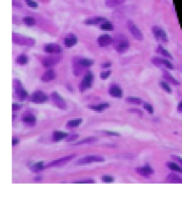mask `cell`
I'll list each match as a JSON object with an SVG mask.
<instances>
[{
    "instance_id": "cell-40",
    "label": "cell",
    "mask_w": 182,
    "mask_h": 198,
    "mask_svg": "<svg viewBox=\"0 0 182 198\" xmlns=\"http://www.w3.org/2000/svg\"><path fill=\"white\" fill-rule=\"evenodd\" d=\"M110 74H111V71H110V70L103 71V72L101 73V78L102 80H106V79L108 78V77L110 76Z\"/></svg>"
},
{
    "instance_id": "cell-49",
    "label": "cell",
    "mask_w": 182,
    "mask_h": 198,
    "mask_svg": "<svg viewBox=\"0 0 182 198\" xmlns=\"http://www.w3.org/2000/svg\"><path fill=\"white\" fill-rule=\"evenodd\" d=\"M178 111L182 113V101L179 103V105H178Z\"/></svg>"
},
{
    "instance_id": "cell-46",
    "label": "cell",
    "mask_w": 182,
    "mask_h": 198,
    "mask_svg": "<svg viewBox=\"0 0 182 198\" xmlns=\"http://www.w3.org/2000/svg\"><path fill=\"white\" fill-rule=\"evenodd\" d=\"M19 142H20V140H19L18 138L14 137V138L12 139V146H16V145H18Z\"/></svg>"
},
{
    "instance_id": "cell-39",
    "label": "cell",
    "mask_w": 182,
    "mask_h": 198,
    "mask_svg": "<svg viewBox=\"0 0 182 198\" xmlns=\"http://www.w3.org/2000/svg\"><path fill=\"white\" fill-rule=\"evenodd\" d=\"M143 107H144V108L148 111L149 114H153L154 113V108H153V107L151 104H149L148 102H144L143 103Z\"/></svg>"
},
{
    "instance_id": "cell-47",
    "label": "cell",
    "mask_w": 182,
    "mask_h": 198,
    "mask_svg": "<svg viewBox=\"0 0 182 198\" xmlns=\"http://www.w3.org/2000/svg\"><path fill=\"white\" fill-rule=\"evenodd\" d=\"M172 157H173L175 160H177V161H178V162H179V163H180V164L182 165V158L181 157H180V156H178V155H172Z\"/></svg>"
},
{
    "instance_id": "cell-19",
    "label": "cell",
    "mask_w": 182,
    "mask_h": 198,
    "mask_svg": "<svg viewBox=\"0 0 182 198\" xmlns=\"http://www.w3.org/2000/svg\"><path fill=\"white\" fill-rule=\"evenodd\" d=\"M107 20L103 17H92V18H90L88 20H86L84 22V23L86 25H97V24H101L106 22Z\"/></svg>"
},
{
    "instance_id": "cell-20",
    "label": "cell",
    "mask_w": 182,
    "mask_h": 198,
    "mask_svg": "<svg viewBox=\"0 0 182 198\" xmlns=\"http://www.w3.org/2000/svg\"><path fill=\"white\" fill-rule=\"evenodd\" d=\"M68 135V134L67 132L60 131H55L53 133V140L54 141H60V140H63V139H67Z\"/></svg>"
},
{
    "instance_id": "cell-6",
    "label": "cell",
    "mask_w": 182,
    "mask_h": 198,
    "mask_svg": "<svg viewBox=\"0 0 182 198\" xmlns=\"http://www.w3.org/2000/svg\"><path fill=\"white\" fill-rule=\"evenodd\" d=\"M127 26H128V29H129L131 34L132 35V36H133L135 39L139 40V41L143 40V38H144L143 34H142V32L139 30V29L137 27L136 24L133 23L132 21H129V22H127Z\"/></svg>"
},
{
    "instance_id": "cell-37",
    "label": "cell",
    "mask_w": 182,
    "mask_h": 198,
    "mask_svg": "<svg viewBox=\"0 0 182 198\" xmlns=\"http://www.w3.org/2000/svg\"><path fill=\"white\" fill-rule=\"evenodd\" d=\"M152 62L155 66H157V67H162L163 66V59L157 58V57H155V58L152 59Z\"/></svg>"
},
{
    "instance_id": "cell-12",
    "label": "cell",
    "mask_w": 182,
    "mask_h": 198,
    "mask_svg": "<svg viewBox=\"0 0 182 198\" xmlns=\"http://www.w3.org/2000/svg\"><path fill=\"white\" fill-rule=\"evenodd\" d=\"M60 57H55V56H52V57H46L42 60V64L44 67L46 68H50L54 66L55 64H57L60 61Z\"/></svg>"
},
{
    "instance_id": "cell-26",
    "label": "cell",
    "mask_w": 182,
    "mask_h": 198,
    "mask_svg": "<svg viewBox=\"0 0 182 198\" xmlns=\"http://www.w3.org/2000/svg\"><path fill=\"white\" fill-rule=\"evenodd\" d=\"M125 101H126L127 102L131 103V104H135V105H142V104L144 103V101H143L142 99L138 98V97H133V96L127 97Z\"/></svg>"
},
{
    "instance_id": "cell-43",
    "label": "cell",
    "mask_w": 182,
    "mask_h": 198,
    "mask_svg": "<svg viewBox=\"0 0 182 198\" xmlns=\"http://www.w3.org/2000/svg\"><path fill=\"white\" fill-rule=\"evenodd\" d=\"M103 132H104L106 135H109V136H119V133H118V132H115V131H103Z\"/></svg>"
},
{
    "instance_id": "cell-8",
    "label": "cell",
    "mask_w": 182,
    "mask_h": 198,
    "mask_svg": "<svg viewBox=\"0 0 182 198\" xmlns=\"http://www.w3.org/2000/svg\"><path fill=\"white\" fill-rule=\"evenodd\" d=\"M152 31H153V34L155 36V37L158 41L163 42V43H167L168 42L167 34H166V32L162 28H160L158 26H155V27H153Z\"/></svg>"
},
{
    "instance_id": "cell-34",
    "label": "cell",
    "mask_w": 182,
    "mask_h": 198,
    "mask_svg": "<svg viewBox=\"0 0 182 198\" xmlns=\"http://www.w3.org/2000/svg\"><path fill=\"white\" fill-rule=\"evenodd\" d=\"M23 22L26 24L27 26H34L36 24V20L33 17L30 16H26L23 18Z\"/></svg>"
},
{
    "instance_id": "cell-45",
    "label": "cell",
    "mask_w": 182,
    "mask_h": 198,
    "mask_svg": "<svg viewBox=\"0 0 182 198\" xmlns=\"http://www.w3.org/2000/svg\"><path fill=\"white\" fill-rule=\"evenodd\" d=\"M19 109H21V105L20 104H17V103H13L12 104V110L13 111H17Z\"/></svg>"
},
{
    "instance_id": "cell-18",
    "label": "cell",
    "mask_w": 182,
    "mask_h": 198,
    "mask_svg": "<svg viewBox=\"0 0 182 198\" xmlns=\"http://www.w3.org/2000/svg\"><path fill=\"white\" fill-rule=\"evenodd\" d=\"M54 78H55V72L53 70H46L41 77V80L43 82L53 81L54 80Z\"/></svg>"
},
{
    "instance_id": "cell-9",
    "label": "cell",
    "mask_w": 182,
    "mask_h": 198,
    "mask_svg": "<svg viewBox=\"0 0 182 198\" xmlns=\"http://www.w3.org/2000/svg\"><path fill=\"white\" fill-rule=\"evenodd\" d=\"M130 47L129 41H127L125 38H119L118 40H116V42L115 43V50L120 53H125Z\"/></svg>"
},
{
    "instance_id": "cell-3",
    "label": "cell",
    "mask_w": 182,
    "mask_h": 198,
    "mask_svg": "<svg viewBox=\"0 0 182 198\" xmlns=\"http://www.w3.org/2000/svg\"><path fill=\"white\" fill-rule=\"evenodd\" d=\"M75 157H76V155H75V154L69 155H67V156H64V157H61V158H59V159L52 161L51 163H49L46 165V167H56V166L65 165V164H67L68 162H70L72 159H74Z\"/></svg>"
},
{
    "instance_id": "cell-13",
    "label": "cell",
    "mask_w": 182,
    "mask_h": 198,
    "mask_svg": "<svg viewBox=\"0 0 182 198\" xmlns=\"http://www.w3.org/2000/svg\"><path fill=\"white\" fill-rule=\"evenodd\" d=\"M108 93L109 94L114 97V98H122L123 97V90L118 86V85H115V84H112L110 87H109V90H108Z\"/></svg>"
},
{
    "instance_id": "cell-17",
    "label": "cell",
    "mask_w": 182,
    "mask_h": 198,
    "mask_svg": "<svg viewBox=\"0 0 182 198\" xmlns=\"http://www.w3.org/2000/svg\"><path fill=\"white\" fill-rule=\"evenodd\" d=\"M77 40L78 39L77 37V36L74 35V34H70V35H68L65 37V39H64V45H65V46L67 47H73L74 46L77 45Z\"/></svg>"
},
{
    "instance_id": "cell-25",
    "label": "cell",
    "mask_w": 182,
    "mask_h": 198,
    "mask_svg": "<svg viewBox=\"0 0 182 198\" xmlns=\"http://www.w3.org/2000/svg\"><path fill=\"white\" fill-rule=\"evenodd\" d=\"M109 107L108 103H101L99 105H94V106H89V108L91 110H94L96 112H102L103 110L107 109Z\"/></svg>"
},
{
    "instance_id": "cell-4",
    "label": "cell",
    "mask_w": 182,
    "mask_h": 198,
    "mask_svg": "<svg viewBox=\"0 0 182 198\" xmlns=\"http://www.w3.org/2000/svg\"><path fill=\"white\" fill-rule=\"evenodd\" d=\"M104 161L105 159L100 155H89L84 156V158L79 159L77 162V164H88L93 162H104Z\"/></svg>"
},
{
    "instance_id": "cell-15",
    "label": "cell",
    "mask_w": 182,
    "mask_h": 198,
    "mask_svg": "<svg viewBox=\"0 0 182 198\" xmlns=\"http://www.w3.org/2000/svg\"><path fill=\"white\" fill-rule=\"evenodd\" d=\"M61 51V47L57 44H47L45 46V52L47 53H60Z\"/></svg>"
},
{
    "instance_id": "cell-2",
    "label": "cell",
    "mask_w": 182,
    "mask_h": 198,
    "mask_svg": "<svg viewBox=\"0 0 182 198\" xmlns=\"http://www.w3.org/2000/svg\"><path fill=\"white\" fill-rule=\"evenodd\" d=\"M48 100V97L46 93L42 91H36L30 96V101L36 104H42L45 103Z\"/></svg>"
},
{
    "instance_id": "cell-29",
    "label": "cell",
    "mask_w": 182,
    "mask_h": 198,
    "mask_svg": "<svg viewBox=\"0 0 182 198\" xmlns=\"http://www.w3.org/2000/svg\"><path fill=\"white\" fill-rule=\"evenodd\" d=\"M77 61H78V63H79L83 68H90L91 66H92V64H93V61H92L91 60H89V59L82 58L79 59Z\"/></svg>"
},
{
    "instance_id": "cell-33",
    "label": "cell",
    "mask_w": 182,
    "mask_h": 198,
    "mask_svg": "<svg viewBox=\"0 0 182 198\" xmlns=\"http://www.w3.org/2000/svg\"><path fill=\"white\" fill-rule=\"evenodd\" d=\"M158 53H160L163 57H166V58H169V59H172L171 57V54L166 50V49H164L163 47L162 46H158Z\"/></svg>"
},
{
    "instance_id": "cell-28",
    "label": "cell",
    "mask_w": 182,
    "mask_h": 198,
    "mask_svg": "<svg viewBox=\"0 0 182 198\" xmlns=\"http://www.w3.org/2000/svg\"><path fill=\"white\" fill-rule=\"evenodd\" d=\"M166 165H167V167H168L169 169H171V171H174V172H179V173H182V168L180 165H178L176 163L168 162V163H166Z\"/></svg>"
},
{
    "instance_id": "cell-35",
    "label": "cell",
    "mask_w": 182,
    "mask_h": 198,
    "mask_svg": "<svg viewBox=\"0 0 182 198\" xmlns=\"http://www.w3.org/2000/svg\"><path fill=\"white\" fill-rule=\"evenodd\" d=\"M160 85H161V87L166 92V93H171V85L169 84H167L166 82H160Z\"/></svg>"
},
{
    "instance_id": "cell-11",
    "label": "cell",
    "mask_w": 182,
    "mask_h": 198,
    "mask_svg": "<svg viewBox=\"0 0 182 198\" xmlns=\"http://www.w3.org/2000/svg\"><path fill=\"white\" fill-rule=\"evenodd\" d=\"M136 172L140 176H143L145 178H149L154 173V170L149 165H144L141 167H138L136 169Z\"/></svg>"
},
{
    "instance_id": "cell-30",
    "label": "cell",
    "mask_w": 182,
    "mask_h": 198,
    "mask_svg": "<svg viewBox=\"0 0 182 198\" xmlns=\"http://www.w3.org/2000/svg\"><path fill=\"white\" fill-rule=\"evenodd\" d=\"M97 141V138L96 137H87L84 140H80L77 143H76L75 145H84V144H91Z\"/></svg>"
},
{
    "instance_id": "cell-44",
    "label": "cell",
    "mask_w": 182,
    "mask_h": 198,
    "mask_svg": "<svg viewBox=\"0 0 182 198\" xmlns=\"http://www.w3.org/2000/svg\"><path fill=\"white\" fill-rule=\"evenodd\" d=\"M95 181L91 179H84V180H77L75 183H94Z\"/></svg>"
},
{
    "instance_id": "cell-1",
    "label": "cell",
    "mask_w": 182,
    "mask_h": 198,
    "mask_svg": "<svg viewBox=\"0 0 182 198\" xmlns=\"http://www.w3.org/2000/svg\"><path fill=\"white\" fill-rule=\"evenodd\" d=\"M14 84V90H15V96L19 101H25L28 98V93L27 91L23 88L22 84L19 80H14L13 82Z\"/></svg>"
},
{
    "instance_id": "cell-23",
    "label": "cell",
    "mask_w": 182,
    "mask_h": 198,
    "mask_svg": "<svg viewBox=\"0 0 182 198\" xmlns=\"http://www.w3.org/2000/svg\"><path fill=\"white\" fill-rule=\"evenodd\" d=\"M163 76V78H165L167 81L170 82L171 84H174V85H179V84H180V82L177 81V80L173 77V76L171 75V73H169L168 71L164 70Z\"/></svg>"
},
{
    "instance_id": "cell-27",
    "label": "cell",
    "mask_w": 182,
    "mask_h": 198,
    "mask_svg": "<svg viewBox=\"0 0 182 198\" xmlns=\"http://www.w3.org/2000/svg\"><path fill=\"white\" fill-rule=\"evenodd\" d=\"M126 0H106L105 3H106V5L112 8V7H116L118 5H121Z\"/></svg>"
},
{
    "instance_id": "cell-5",
    "label": "cell",
    "mask_w": 182,
    "mask_h": 198,
    "mask_svg": "<svg viewBox=\"0 0 182 198\" xmlns=\"http://www.w3.org/2000/svg\"><path fill=\"white\" fill-rule=\"evenodd\" d=\"M92 81H93V75L91 74V72H88L85 76H84V79L81 81L79 84V90L80 92H84L85 90H87V89H89V88H91V84H92Z\"/></svg>"
},
{
    "instance_id": "cell-22",
    "label": "cell",
    "mask_w": 182,
    "mask_h": 198,
    "mask_svg": "<svg viewBox=\"0 0 182 198\" xmlns=\"http://www.w3.org/2000/svg\"><path fill=\"white\" fill-rule=\"evenodd\" d=\"M46 167V164L44 162H37V163H35L34 164H32L30 166V170L33 172H39L43 171Z\"/></svg>"
},
{
    "instance_id": "cell-48",
    "label": "cell",
    "mask_w": 182,
    "mask_h": 198,
    "mask_svg": "<svg viewBox=\"0 0 182 198\" xmlns=\"http://www.w3.org/2000/svg\"><path fill=\"white\" fill-rule=\"evenodd\" d=\"M111 66V63L110 62H105V63H103L102 65H101V67L104 68V69H106V68H109Z\"/></svg>"
},
{
    "instance_id": "cell-10",
    "label": "cell",
    "mask_w": 182,
    "mask_h": 198,
    "mask_svg": "<svg viewBox=\"0 0 182 198\" xmlns=\"http://www.w3.org/2000/svg\"><path fill=\"white\" fill-rule=\"evenodd\" d=\"M97 43L101 47L108 46L113 43V38L108 35H101L98 37Z\"/></svg>"
},
{
    "instance_id": "cell-14",
    "label": "cell",
    "mask_w": 182,
    "mask_h": 198,
    "mask_svg": "<svg viewBox=\"0 0 182 198\" xmlns=\"http://www.w3.org/2000/svg\"><path fill=\"white\" fill-rule=\"evenodd\" d=\"M29 41H33L32 39L26 37L24 36H17L16 34H13V42L15 44L19 45H25V46H29Z\"/></svg>"
},
{
    "instance_id": "cell-21",
    "label": "cell",
    "mask_w": 182,
    "mask_h": 198,
    "mask_svg": "<svg viewBox=\"0 0 182 198\" xmlns=\"http://www.w3.org/2000/svg\"><path fill=\"white\" fill-rule=\"evenodd\" d=\"M82 123H83V119H82V118H77V119H74V120H69L68 123L66 124V127L68 129L76 128V127H78Z\"/></svg>"
},
{
    "instance_id": "cell-16",
    "label": "cell",
    "mask_w": 182,
    "mask_h": 198,
    "mask_svg": "<svg viewBox=\"0 0 182 198\" xmlns=\"http://www.w3.org/2000/svg\"><path fill=\"white\" fill-rule=\"evenodd\" d=\"M22 122L27 126H34L36 123V118L32 114H27L22 117Z\"/></svg>"
},
{
    "instance_id": "cell-7",
    "label": "cell",
    "mask_w": 182,
    "mask_h": 198,
    "mask_svg": "<svg viewBox=\"0 0 182 198\" xmlns=\"http://www.w3.org/2000/svg\"><path fill=\"white\" fill-rule=\"evenodd\" d=\"M51 99L53 101V103L54 106H56L57 108L60 109H66L67 108V103L64 101V99L56 92L53 93L51 94Z\"/></svg>"
},
{
    "instance_id": "cell-31",
    "label": "cell",
    "mask_w": 182,
    "mask_h": 198,
    "mask_svg": "<svg viewBox=\"0 0 182 198\" xmlns=\"http://www.w3.org/2000/svg\"><path fill=\"white\" fill-rule=\"evenodd\" d=\"M28 62V57L25 54H20L17 58H16V63L21 65V66H24L26 65Z\"/></svg>"
},
{
    "instance_id": "cell-32",
    "label": "cell",
    "mask_w": 182,
    "mask_h": 198,
    "mask_svg": "<svg viewBox=\"0 0 182 198\" xmlns=\"http://www.w3.org/2000/svg\"><path fill=\"white\" fill-rule=\"evenodd\" d=\"M100 27H101V29L102 30H106V31H112V30H113V26H112V24L110 23V22H108V21L102 22V23L100 25Z\"/></svg>"
},
{
    "instance_id": "cell-38",
    "label": "cell",
    "mask_w": 182,
    "mask_h": 198,
    "mask_svg": "<svg viewBox=\"0 0 182 198\" xmlns=\"http://www.w3.org/2000/svg\"><path fill=\"white\" fill-rule=\"evenodd\" d=\"M25 2H26V4H27L29 7H31V8H33V9H36V8L38 7L37 3L33 1V0H25Z\"/></svg>"
},
{
    "instance_id": "cell-42",
    "label": "cell",
    "mask_w": 182,
    "mask_h": 198,
    "mask_svg": "<svg viewBox=\"0 0 182 198\" xmlns=\"http://www.w3.org/2000/svg\"><path fill=\"white\" fill-rule=\"evenodd\" d=\"M78 137H79L78 134H71V135L68 134V137H67V140H68V141H74V140H77Z\"/></svg>"
},
{
    "instance_id": "cell-36",
    "label": "cell",
    "mask_w": 182,
    "mask_h": 198,
    "mask_svg": "<svg viewBox=\"0 0 182 198\" xmlns=\"http://www.w3.org/2000/svg\"><path fill=\"white\" fill-rule=\"evenodd\" d=\"M101 180L105 183H111L115 180L114 177L113 176H110V175H104L101 178Z\"/></svg>"
},
{
    "instance_id": "cell-41",
    "label": "cell",
    "mask_w": 182,
    "mask_h": 198,
    "mask_svg": "<svg viewBox=\"0 0 182 198\" xmlns=\"http://www.w3.org/2000/svg\"><path fill=\"white\" fill-rule=\"evenodd\" d=\"M163 67H165V68H167L169 70H173V68H174L173 65L171 64L169 60H164V59H163Z\"/></svg>"
},
{
    "instance_id": "cell-24",
    "label": "cell",
    "mask_w": 182,
    "mask_h": 198,
    "mask_svg": "<svg viewBox=\"0 0 182 198\" xmlns=\"http://www.w3.org/2000/svg\"><path fill=\"white\" fill-rule=\"evenodd\" d=\"M166 180L170 183H182V178L177 174L171 173L167 176Z\"/></svg>"
}]
</instances>
